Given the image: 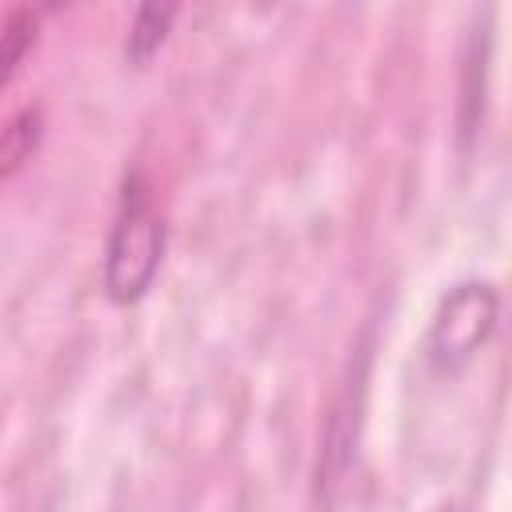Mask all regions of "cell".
I'll list each match as a JSON object with an SVG mask.
<instances>
[{
  "instance_id": "obj_3",
  "label": "cell",
  "mask_w": 512,
  "mask_h": 512,
  "mask_svg": "<svg viewBox=\"0 0 512 512\" xmlns=\"http://www.w3.org/2000/svg\"><path fill=\"white\" fill-rule=\"evenodd\" d=\"M356 364H348V380L340 396L328 408L324 432H320V452H316V500L332 504L336 492L348 480V468L356 460V440H360V412H364V380H368V344L356 348Z\"/></svg>"
},
{
  "instance_id": "obj_4",
  "label": "cell",
  "mask_w": 512,
  "mask_h": 512,
  "mask_svg": "<svg viewBox=\"0 0 512 512\" xmlns=\"http://www.w3.org/2000/svg\"><path fill=\"white\" fill-rule=\"evenodd\" d=\"M488 28H476L464 48V68H460V144L468 148L484 124V92H488Z\"/></svg>"
},
{
  "instance_id": "obj_1",
  "label": "cell",
  "mask_w": 512,
  "mask_h": 512,
  "mask_svg": "<svg viewBox=\"0 0 512 512\" xmlns=\"http://www.w3.org/2000/svg\"><path fill=\"white\" fill-rule=\"evenodd\" d=\"M160 256H164V220L152 208V192L144 176L128 172L104 244V292L116 304L140 300L160 272Z\"/></svg>"
},
{
  "instance_id": "obj_7",
  "label": "cell",
  "mask_w": 512,
  "mask_h": 512,
  "mask_svg": "<svg viewBox=\"0 0 512 512\" xmlns=\"http://www.w3.org/2000/svg\"><path fill=\"white\" fill-rule=\"evenodd\" d=\"M36 36H40V12L36 8H12L0 20V88L16 80L28 52L36 48Z\"/></svg>"
},
{
  "instance_id": "obj_2",
  "label": "cell",
  "mask_w": 512,
  "mask_h": 512,
  "mask_svg": "<svg viewBox=\"0 0 512 512\" xmlns=\"http://www.w3.org/2000/svg\"><path fill=\"white\" fill-rule=\"evenodd\" d=\"M496 312H500V300L488 284H480V280L456 284L432 316V328L424 340L428 364L436 372H460L492 336Z\"/></svg>"
},
{
  "instance_id": "obj_6",
  "label": "cell",
  "mask_w": 512,
  "mask_h": 512,
  "mask_svg": "<svg viewBox=\"0 0 512 512\" xmlns=\"http://www.w3.org/2000/svg\"><path fill=\"white\" fill-rule=\"evenodd\" d=\"M176 12H180L176 4H140L128 20V32H124V60L148 64L160 52V44L168 40Z\"/></svg>"
},
{
  "instance_id": "obj_5",
  "label": "cell",
  "mask_w": 512,
  "mask_h": 512,
  "mask_svg": "<svg viewBox=\"0 0 512 512\" xmlns=\"http://www.w3.org/2000/svg\"><path fill=\"white\" fill-rule=\"evenodd\" d=\"M44 140V108L40 104H24L20 112H12L0 128V184L8 176H16L40 148Z\"/></svg>"
}]
</instances>
